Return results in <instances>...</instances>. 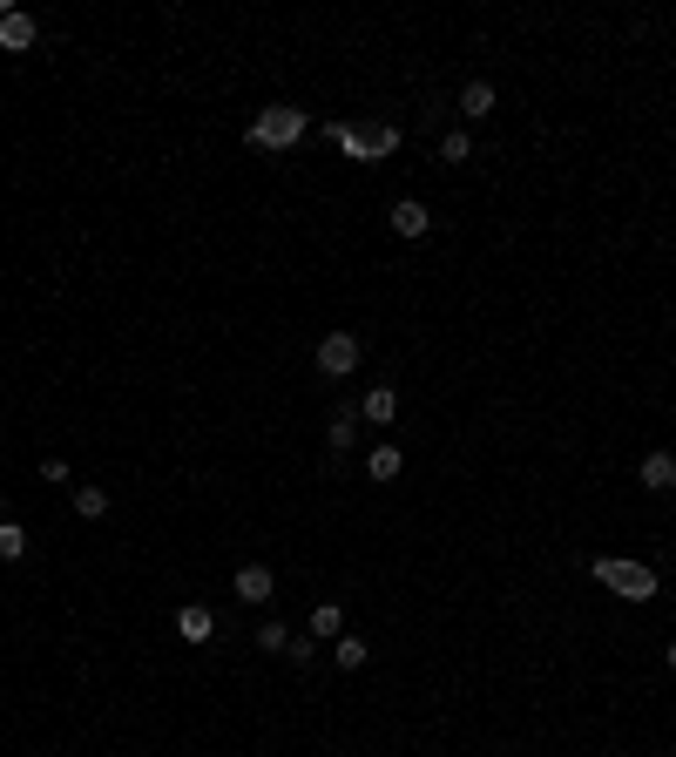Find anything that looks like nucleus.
<instances>
[{
  "label": "nucleus",
  "mask_w": 676,
  "mask_h": 757,
  "mask_svg": "<svg viewBox=\"0 0 676 757\" xmlns=\"http://www.w3.org/2000/svg\"><path fill=\"white\" fill-rule=\"evenodd\" d=\"M589 575L609 595H622V602H649L656 595V568H643V561H629V555H595Z\"/></svg>",
  "instance_id": "f257e3e1"
},
{
  "label": "nucleus",
  "mask_w": 676,
  "mask_h": 757,
  "mask_svg": "<svg viewBox=\"0 0 676 757\" xmlns=\"http://www.w3.org/2000/svg\"><path fill=\"white\" fill-rule=\"evenodd\" d=\"M305 136H311V115L291 109V102L257 109V122H251V142H257V149H291V142H305Z\"/></svg>",
  "instance_id": "f03ea898"
},
{
  "label": "nucleus",
  "mask_w": 676,
  "mask_h": 757,
  "mask_svg": "<svg viewBox=\"0 0 676 757\" xmlns=\"http://www.w3.org/2000/svg\"><path fill=\"white\" fill-rule=\"evenodd\" d=\"M325 136H332L345 156H359V163H372V156H393V149H399V129H352V122H332Z\"/></svg>",
  "instance_id": "7ed1b4c3"
},
{
  "label": "nucleus",
  "mask_w": 676,
  "mask_h": 757,
  "mask_svg": "<svg viewBox=\"0 0 676 757\" xmlns=\"http://www.w3.org/2000/svg\"><path fill=\"white\" fill-rule=\"evenodd\" d=\"M359 352H366L359 332H325L318 338V372H325V379H352V372H359Z\"/></svg>",
  "instance_id": "20e7f679"
},
{
  "label": "nucleus",
  "mask_w": 676,
  "mask_h": 757,
  "mask_svg": "<svg viewBox=\"0 0 676 757\" xmlns=\"http://www.w3.org/2000/svg\"><path fill=\"white\" fill-rule=\"evenodd\" d=\"M230 589H237V602H251V609H264V602H271V589H278V582H271V568H264V561H244Z\"/></svg>",
  "instance_id": "39448f33"
},
{
  "label": "nucleus",
  "mask_w": 676,
  "mask_h": 757,
  "mask_svg": "<svg viewBox=\"0 0 676 757\" xmlns=\"http://www.w3.org/2000/svg\"><path fill=\"white\" fill-rule=\"evenodd\" d=\"M426 230H433V210L420 197H399L393 203V237H426Z\"/></svg>",
  "instance_id": "423d86ee"
},
{
  "label": "nucleus",
  "mask_w": 676,
  "mask_h": 757,
  "mask_svg": "<svg viewBox=\"0 0 676 757\" xmlns=\"http://www.w3.org/2000/svg\"><path fill=\"white\" fill-rule=\"evenodd\" d=\"M34 14H21V7H14V14H7V21H0V48H7V55H28L34 48Z\"/></svg>",
  "instance_id": "0eeeda50"
},
{
  "label": "nucleus",
  "mask_w": 676,
  "mask_h": 757,
  "mask_svg": "<svg viewBox=\"0 0 676 757\" xmlns=\"http://www.w3.org/2000/svg\"><path fill=\"white\" fill-rule=\"evenodd\" d=\"M210 629H217V616H210L203 602H183V609H176V636H183V643H210Z\"/></svg>",
  "instance_id": "6e6552de"
},
{
  "label": "nucleus",
  "mask_w": 676,
  "mask_h": 757,
  "mask_svg": "<svg viewBox=\"0 0 676 757\" xmlns=\"http://www.w3.org/2000/svg\"><path fill=\"white\" fill-rule=\"evenodd\" d=\"M352 440H359V406H338L332 426H325V447H332V453H352Z\"/></svg>",
  "instance_id": "1a4fd4ad"
},
{
  "label": "nucleus",
  "mask_w": 676,
  "mask_h": 757,
  "mask_svg": "<svg viewBox=\"0 0 676 757\" xmlns=\"http://www.w3.org/2000/svg\"><path fill=\"white\" fill-rule=\"evenodd\" d=\"M494 102H501V95H494V82H467V88H460V115H467V122H487V115H494Z\"/></svg>",
  "instance_id": "9d476101"
},
{
  "label": "nucleus",
  "mask_w": 676,
  "mask_h": 757,
  "mask_svg": "<svg viewBox=\"0 0 676 757\" xmlns=\"http://www.w3.org/2000/svg\"><path fill=\"white\" fill-rule=\"evenodd\" d=\"M393 413H399V393H393V386H372V393L359 399V420H372V426H393Z\"/></svg>",
  "instance_id": "9b49d317"
},
{
  "label": "nucleus",
  "mask_w": 676,
  "mask_h": 757,
  "mask_svg": "<svg viewBox=\"0 0 676 757\" xmlns=\"http://www.w3.org/2000/svg\"><path fill=\"white\" fill-rule=\"evenodd\" d=\"M643 487L649 494H670L676 487V453H649L643 460Z\"/></svg>",
  "instance_id": "f8f14e48"
},
{
  "label": "nucleus",
  "mask_w": 676,
  "mask_h": 757,
  "mask_svg": "<svg viewBox=\"0 0 676 757\" xmlns=\"http://www.w3.org/2000/svg\"><path fill=\"white\" fill-rule=\"evenodd\" d=\"M366 474H372V480H399V474H406V453H399L393 440H386V447H372V460H366Z\"/></svg>",
  "instance_id": "ddd939ff"
},
{
  "label": "nucleus",
  "mask_w": 676,
  "mask_h": 757,
  "mask_svg": "<svg viewBox=\"0 0 676 757\" xmlns=\"http://www.w3.org/2000/svg\"><path fill=\"white\" fill-rule=\"evenodd\" d=\"M75 514L82 521H102L109 514V487H75Z\"/></svg>",
  "instance_id": "4468645a"
},
{
  "label": "nucleus",
  "mask_w": 676,
  "mask_h": 757,
  "mask_svg": "<svg viewBox=\"0 0 676 757\" xmlns=\"http://www.w3.org/2000/svg\"><path fill=\"white\" fill-rule=\"evenodd\" d=\"M311 636H345V609L338 602H318L311 609Z\"/></svg>",
  "instance_id": "2eb2a0df"
},
{
  "label": "nucleus",
  "mask_w": 676,
  "mask_h": 757,
  "mask_svg": "<svg viewBox=\"0 0 676 757\" xmlns=\"http://www.w3.org/2000/svg\"><path fill=\"white\" fill-rule=\"evenodd\" d=\"M28 555V528L21 521H0V561H21Z\"/></svg>",
  "instance_id": "dca6fc26"
},
{
  "label": "nucleus",
  "mask_w": 676,
  "mask_h": 757,
  "mask_svg": "<svg viewBox=\"0 0 676 757\" xmlns=\"http://www.w3.org/2000/svg\"><path fill=\"white\" fill-rule=\"evenodd\" d=\"M332 656H338V670H366V656H372V649L359 643V636H338V649H332Z\"/></svg>",
  "instance_id": "f3484780"
},
{
  "label": "nucleus",
  "mask_w": 676,
  "mask_h": 757,
  "mask_svg": "<svg viewBox=\"0 0 676 757\" xmlns=\"http://www.w3.org/2000/svg\"><path fill=\"white\" fill-rule=\"evenodd\" d=\"M467 156H474L467 129H447V136H440V163H467Z\"/></svg>",
  "instance_id": "a211bd4d"
},
{
  "label": "nucleus",
  "mask_w": 676,
  "mask_h": 757,
  "mask_svg": "<svg viewBox=\"0 0 676 757\" xmlns=\"http://www.w3.org/2000/svg\"><path fill=\"white\" fill-rule=\"evenodd\" d=\"M284 643H291V636H284V622H264V629H257V649H271V656H284Z\"/></svg>",
  "instance_id": "6ab92c4d"
},
{
  "label": "nucleus",
  "mask_w": 676,
  "mask_h": 757,
  "mask_svg": "<svg viewBox=\"0 0 676 757\" xmlns=\"http://www.w3.org/2000/svg\"><path fill=\"white\" fill-rule=\"evenodd\" d=\"M663 663H670V676H676V643H670V649H663Z\"/></svg>",
  "instance_id": "aec40b11"
},
{
  "label": "nucleus",
  "mask_w": 676,
  "mask_h": 757,
  "mask_svg": "<svg viewBox=\"0 0 676 757\" xmlns=\"http://www.w3.org/2000/svg\"><path fill=\"white\" fill-rule=\"evenodd\" d=\"M0 521H7V494H0Z\"/></svg>",
  "instance_id": "412c9836"
}]
</instances>
